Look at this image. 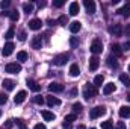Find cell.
<instances>
[{"instance_id":"obj_1","label":"cell","mask_w":130,"mask_h":129,"mask_svg":"<svg viewBox=\"0 0 130 129\" xmlns=\"http://www.w3.org/2000/svg\"><path fill=\"white\" fill-rule=\"evenodd\" d=\"M98 91H97V87H95V85H92V84H85V87H83V97H85L86 100L95 97Z\"/></svg>"},{"instance_id":"obj_2","label":"cell","mask_w":130,"mask_h":129,"mask_svg":"<svg viewBox=\"0 0 130 129\" xmlns=\"http://www.w3.org/2000/svg\"><path fill=\"white\" fill-rule=\"evenodd\" d=\"M104 114H106V108L104 106H95V108H92L89 111V117L91 119H98V117H101Z\"/></svg>"},{"instance_id":"obj_3","label":"cell","mask_w":130,"mask_h":129,"mask_svg":"<svg viewBox=\"0 0 130 129\" xmlns=\"http://www.w3.org/2000/svg\"><path fill=\"white\" fill-rule=\"evenodd\" d=\"M5 70H6V73L17 74V73H20V71H21V65L17 64V62H9V64H6Z\"/></svg>"},{"instance_id":"obj_4","label":"cell","mask_w":130,"mask_h":129,"mask_svg":"<svg viewBox=\"0 0 130 129\" xmlns=\"http://www.w3.org/2000/svg\"><path fill=\"white\" fill-rule=\"evenodd\" d=\"M67 61H68V53H61V55H56V56L53 58V64L58 65V67L64 65Z\"/></svg>"},{"instance_id":"obj_5","label":"cell","mask_w":130,"mask_h":129,"mask_svg":"<svg viewBox=\"0 0 130 129\" xmlns=\"http://www.w3.org/2000/svg\"><path fill=\"white\" fill-rule=\"evenodd\" d=\"M89 50H91L94 55H97V53H101V50H103V44H101V41H98V40H94V41H92V44H91V47H89Z\"/></svg>"},{"instance_id":"obj_6","label":"cell","mask_w":130,"mask_h":129,"mask_svg":"<svg viewBox=\"0 0 130 129\" xmlns=\"http://www.w3.org/2000/svg\"><path fill=\"white\" fill-rule=\"evenodd\" d=\"M30 46H32V49H35V50H39L42 47V38L39 35H35L32 38V41H30Z\"/></svg>"},{"instance_id":"obj_7","label":"cell","mask_w":130,"mask_h":129,"mask_svg":"<svg viewBox=\"0 0 130 129\" xmlns=\"http://www.w3.org/2000/svg\"><path fill=\"white\" fill-rule=\"evenodd\" d=\"M14 49H15V46H14V43H6L5 44V47H3V50H2V55L3 56H9V55H12V52H14Z\"/></svg>"},{"instance_id":"obj_8","label":"cell","mask_w":130,"mask_h":129,"mask_svg":"<svg viewBox=\"0 0 130 129\" xmlns=\"http://www.w3.org/2000/svg\"><path fill=\"white\" fill-rule=\"evenodd\" d=\"M48 91L50 93H62L64 91V85H61L58 82H52V84H48Z\"/></svg>"},{"instance_id":"obj_9","label":"cell","mask_w":130,"mask_h":129,"mask_svg":"<svg viewBox=\"0 0 130 129\" xmlns=\"http://www.w3.org/2000/svg\"><path fill=\"white\" fill-rule=\"evenodd\" d=\"M115 90H117L115 84H113V82H109V84H106V85L103 87V94H104V96H109V94H112Z\"/></svg>"},{"instance_id":"obj_10","label":"cell","mask_w":130,"mask_h":129,"mask_svg":"<svg viewBox=\"0 0 130 129\" xmlns=\"http://www.w3.org/2000/svg\"><path fill=\"white\" fill-rule=\"evenodd\" d=\"M41 26H42V21L39 18H33L29 21V29H32V31H39Z\"/></svg>"},{"instance_id":"obj_11","label":"cell","mask_w":130,"mask_h":129,"mask_svg":"<svg viewBox=\"0 0 130 129\" xmlns=\"http://www.w3.org/2000/svg\"><path fill=\"white\" fill-rule=\"evenodd\" d=\"M109 32L112 35H115V36H121L123 35V26L121 24H113V26L109 28Z\"/></svg>"},{"instance_id":"obj_12","label":"cell","mask_w":130,"mask_h":129,"mask_svg":"<svg viewBox=\"0 0 130 129\" xmlns=\"http://www.w3.org/2000/svg\"><path fill=\"white\" fill-rule=\"evenodd\" d=\"M27 87H29V90H32L35 93L41 91V85H39L36 81H33V79H27Z\"/></svg>"},{"instance_id":"obj_13","label":"cell","mask_w":130,"mask_h":129,"mask_svg":"<svg viewBox=\"0 0 130 129\" xmlns=\"http://www.w3.org/2000/svg\"><path fill=\"white\" fill-rule=\"evenodd\" d=\"M83 5H85V8H86L88 14H94V12H95V3H94L92 0H85V2H83Z\"/></svg>"},{"instance_id":"obj_14","label":"cell","mask_w":130,"mask_h":129,"mask_svg":"<svg viewBox=\"0 0 130 129\" xmlns=\"http://www.w3.org/2000/svg\"><path fill=\"white\" fill-rule=\"evenodd\" d=\"M41 115L44 117V120L45 122H53L55 119H56V115L52 112V111H47V109H44V111H41Z\"/></svg>"},{"instance_id":"obj_15","label":"cell","mask_w":130,"mask_h":129,"mask_svg":"<svg viewBox=\"0 0 130 129\" xmlns=\"http://www.w3.org/2000/svg\"><path fill=\"white\" fill-rule=\"evenodd\" d=\"M45 102H47V105H48V106H58V105H61V100H59L58 97H53L52 94H50V96H47Z\"/></svg>"},{"instance_id":"obj_16","label":"cell","mask_w":130,"mask_h":129,"mask_svg":"<svg viewBox=\"0 0 130 129\" xmlns=\"http://www.w3.org/2000/svg\"><path fill=\"white\" fill-rule=\"evenodd\" d=\"M2 87H3L5 90H8V91H12L14 87H15V82L11 81V79H5V81L2 82Z\"/></svg>"},{"instance_id":"obj_17","label":"cell","mask_w":130,"mask_h":129,"mask_svg":"<svg viewBox=\"0 0 130 129\" xmlns=\"http://www.w3.org/2000/svg\"><path fill=\"white\" fill-rule=\"evenodd\" d=\"M26 96H27V94H26V91H18V93H17V96L14 97V102H15L17 105H20V103H23V102L26 100Z\"/></svg>"},{"instance_id":"obj_18","label":"cell","mask_w":130,"mask_h":129,"mask_svg":"<svg viewBox=\"0 0 130 129\" xmlns=\"http://www.w3.org/2000/svg\"><path fill=\"white\" fill-rule=\"evenodd\" d=\"M98 65H100V59H98L97 56H92V58L89 59V70H91V71H95L98 68Z\"/></svg>"},{"instance_id":"obj_19","label":"cell","mask_w":130,"mask_h":129,"mask_svg":"<svg viewBox=\"0 0 130 129\" xmlns=\"http://www.w3.org/2000/svg\"><path fill=\"white\" fill-rule=\"evenodd\" d=\"M118 112H120V117L121 119H129L130 117V106H121Z\"/></svg>"},{"instance_id":"obj_20","label":"cell","mask_w":130,"mask_h":129,"mask_svg":"<svg viewBox=\"0 0 130 129\" xmlns=\"http://www.w3.org/2000/svg\"><path fill=\"white\" fill-rule=\"evenodd\" d=\"M79 11H80L79 3H77V2H73V3L70 5V15H77V14H79Z\"/></svg>"},{"instance_id":"obj_21","label":"cell","mask_w":130,"mask_h":129,"mask_svg":"<svg viewBox=\"0 0 130 129\" xmlns=\"http://www.w3.org/2000/svg\"><path fill=\"white\" fill-rule=\"evenodd\" d=\"M110 49H112V53H113L115 56H121V55H123V52H124V50H123V47H121L120 44H112V46H110Z\"/></svg>"},{"instance_id":"obj_22","label":"cell","mask_w":130,"mask_h":129,"mask_svg":"<svg viewBox=\"0 0 130 129\" xmlns=\"http://www.w3.org/2000/svg\"><path fill=\"white\" fill-rule=\"evenodd\" d=\"M117 12H118L120 15H123V17H130V5H124V6L120 8Z\"/></svg>"},{"instance_id":"obj_23","label":"cell","mask_w":130,"mask_h":129,"mask_svg":"<svg viewBox=\"0 0 130 129\" xmlns=\"http://www.w3.org/2000/svg\"><path fill=\"white\" fill-rule=\"evenodd\" d=\"M80 29H82V24H80L79 21H73V23H70V31H71L73 33H77Z\"/></svg>"},{"instance_id":"obj_24","label":"cell","mask_w":130,"mask_h":129,"mask_svg":"<svg viewBox=\"0 0 130 129\" xmlns=\"http://www.w3.org/2000/svg\"><path fill=\"white\" fill-rule=\"evenodd\" d=\"M70 74L73 76V78H76V76H79L80 74V68H79V65L77 64H73L70 67Z\"/></svg>"},{"instance_id":"obj_25","label":"cell","mask_w":130,"mask_h":129,"mask_svg":"<svg viewBox=\"0 0 130 129\" xmlns=\"http://www.w3.org/2000/svg\"><path fill=\"white\" fill-rule=\"evenodd\" d=\"M107 65H109L110 68H117V67H118L117 58H115V56H109V58H107Z\"/></svg>"},{"instance_id":"obj_26","label":"cell","mask_w":130,"mask_h":129,"mask_svg":"<svg viewBox=\"0 0 130 129\" xmlns=\"http://www.w3.org/2000/svg\"><path fill=\"white\" fill-rule=\"evenodd\" d=\"M120 81H121L126 87H129V85H130V76H129V74H126V73L120 74Z\"/></svg>"},{"instance_id":"obj_27","label":"cell","mask_w":130,"mask_h":129,"mask_svg":"<svg viewBox=\"0 0 130 129\" xmlns=\"http://www.w3.org/2000/svg\"><path fill=\"white\" fill-rule=\"evenodd\" d=\"M17 59H18V61H21V62L27 61V52H24V50L18 52V53H17Z\"/></svg>"},{"instance_id":"obj_28","label":"cell","mask_w":130,"mask_h":129,"mask_svg":"<svg viewBox=\"0 0 130 129\" xmlns=\"http://www.w3.org/2000/svg\"><path fill=\"white\" fill-rule=\"evenodd\" d=\"M23 11L26 12V14H30V12H33V3H23Z\"/></svg>"},{"instance_id":"obj_29","label":"cell","mask_w":130,"mask_h":129,"mask_svg":"<svg viewBox=\"0 0 130 129\" xmlns=\"http://www.w3.org/2000/svg\"><path fill=\"white\" fill-rule=\"evenodd\" d=\"M9 18H11V21H12V23H15V21H18V20H20V14H18L17 11H11Z\"/></svg>"},{"instance_id":"obj_30","label":"cell","mask_w":130,"mask_h":129,"mask_svg":"<svg viewBox=\"0 0 130 129\" xmlns=\"http://www.w3.org/2000/svg\"><path fill=\"white\" fill-rule=\"evenodd\" d=\"M15 36V29H14V26H11L9 29H8V32L5 33V38L6 40H11V38H14Z\"/></svg>"},{"instance_id":"obj_31","label":"cell","mask_w":130,"mask_h":129,"mask_svg":"<svg viewBox=\"0 0 130 129\" xmlns=\"http://www.w3.org/2000/svg\"><path fill=\"white\" fill-rule=\"evenodd\" d=\"M103 82H104V78H103L101 74L95 76V79H94V85H95V87H101V85H103Z\"/></svg>"},{"instance_id":"obj_32","label":"cell","mask_w":130,"mask_h":129,"mask_svg":"<svg viewBox=\"0 0 130 129\" xmlns=\"http://www.w3.org/2000/svg\"><path fill=\"white\" fill-rule=\"evenodd\" d=\"M82 109H83V105H82V103H79V102H77V103H74V105H73V111H74V114H79Z\"/></svg>"},{"instance_id":"obj_33","label":"cell","mask_w":130,"mask_h":129,"mask_svg":"<svg viewBox=\"0 0 130 129\" xmlns=\"http://www.w3.org/2000/svg\"><path fill=\"white\" fill-rule=\"evenodd\" d=\"M101 129H113V125L110 120H106V122H101Z\"/></svg>"},{"instance_id":"obj_34","label":"cell","mask_w":130,"mask_h":129,"mask_svg":"<svg viewBox=\"0 0 130 129\" xmlns=\"http://www.w3.org/2000/svg\"><path fill=\"white\" fill-rule=\"evenodd\" d=\"M15 123H17V126L20 129H27V126H26V123H24V120L23 119H17V120H14Z\"/></svg>"},{"instance_id":"obj_35","label":"cell","mask_w":130,"mask_h":129,"mask_svg":"<svg viewBox=\"0 0 130 129\" xmlns=\"http://www.w3.org/2000/svg\"><path fill=\"white\" fill-rule=\"evenodd\" d=\"M70 46H71L73 49H76V47L79 46V40H77V36H71V38H70Z\"/></svg>"},{"instance_id":"obj_36","label":"cell","mask_w":130,"mask_h":129,"mask_svg":"<svg viewBox=\"0 0 130 129\" xmlns=\"http://www.w3.org/2000/svg\"><path fill=\"white\" fill-rule=\"evenodd\" d=\"M58 23H59L61 26H65V24H68V17H67V15H61V17L58 18Z\"/></svg>"},{"instance_id":"obj_37","label":"cell","mask_w":130,"mask_h":129,"mask_svg":"<svg viewBox=\"0 0 130 129\" xmlns=\"http://www.w3.org/2000/svg\"><path fill=\"white\" fill-rule=\"evenodd\" d=\"M77 119V115L73 112V114H68V115H65V119H64V122H68V123H71V122H74Z\"/></svg>"},{"instance_id":"obj_38","label":"cell","mask_w":130,"mask_h":129,"mask_svg":"<svg viewBox=\"0 0 130 129\" xmlns=\"http://www.w3.org/2000/svg\"><path fill=\"white\" fill-rule=\"evenodd\" d=\"M33 102H35L36 105H42V103H44V97L42 96H35L33 97Z\"/></svg>"},{"instance_id":"obj_39","label":"cell","mask_w":130,"mask_h":129,"mask_svg":"<svg viewBox=\"0 0 130 129\" xmlns=\"http://www.w3.org/2000/svg\"><path fill=\"white\" fill-rule=\"evenodd\" d=\"M14 120H6V123H5V129H12V126H14Z\"/></svg>"},{"instance_id":"obj_40","label":"cell","mask_w":130,"mask_h":129,"mask_svg":"<svg viewBox=\"0 0 130 129\" xmlns=\"http://www.w3.org/2000/svg\"><path fill=\"white\" fill-rule=\"evenodd\" d=\"M53 5H55L56 8H61V6H64V5H65V0H55V2H53Z\"/></svg>"},{"instance_id":"obj_41","label":"cell","mask_w":130,"mask_h":129,"mask_svg":"<svg viewBox=\"0 0 130 129\" xmlns=\"http://www.w3.org/2000/svg\"><path fill=\"white\" fill-rule=\"evenodd\" d=\"M9 5H11V2H9V0H5V2H2V3H0V8H2L3 11H5V9H6V8L9 6Z\"/></svg>"},{"instance_id":"obj_42","label":"cell","mask_w":130,"mask_h":129,"mask_svg":"<svg viewBox=\"0 0 130 129\" xmlns=\"http://www.w3.org/2000/svg\"><path fill=\"white\" fill-rule=\"evenodd\" d=\"M26 36H27V35H26L24 31H21V32L18 33V40H20V41H26Z\"/></svg>"},{"instance_id":"obj_43","label":"cell","mask_w":130,"mask_h":129,"mask_svg":"<svg viewBox=\"0 0 130 129\" xmlns=\"http://www.w3.org/2000/svg\"><path fill=\"white\" fill-rule=\"evenodd\" d=\"M8 102V96L6 94H0V105H5Z\"/></svg>"},{"instance_id":"obj_44","label":"cell","mask_w":130,"mask_h":129,"mask_svg":"<svg viewBox=\"0 0 130 129\" xmlns=\"http://www.w3.org/2000/svg\"><path fill=\"white\" fill-rule=\"evenodd\" d=\"M62 128H64V129H73V126H71V123L64 122V123H62Z\"/></svg>"},{"instance_id":"obj_45","label":"cell","mask_w":130,"mask_h":129,"mask_svg":"<svg viewBox=\"0 0 130 129\" xmlns=\"http://www.w3.org/2000/svg\"><path fill=\"white\" fill-rule=\"evenodd\" d=\"M117 129H127V128H126L124 122H118V125H117Z\"/></svg>"},{"instance_id":"obj_46","label":"cell","mask_w":130,"mask_h":129,"mask_svg":"<svg viewBox=\"0 0 130 129\" xmlns=\"http://www.w3.org/2000/svg\"><path fill=\"white\" fill-rule=\"evenodd\" d=\"M129 49H130V41H126L123 44V50H129Z\"/></svg>"},{"instance_id":"obj_47","label":"cell","mask_w":130,"mask_h":129,"mask_svg":"<svg viewBox=\"0 0 130 129\" xmlns=\"http://www.w3.org/2000/svg\"><path fill=\"white\" fill-rule=\"evenodd\" d=\"M33 129H47L45 128V125H42V123H38V125H35V128Z\"/></svg>"},{"instance_id":"obj_48","label":"cell","mask_w":130,"mask_h":129,"mask_svg":"<svg viewBox=\"0 0 130 129\" xmlns=\"http://www.w3.org/2000/svg\"><path fill=\"white\" fill-rule=\"evenodd\" d=\"M9 14H11V12H8V11H3V12H0V15H2V17H9Z\"/></svg>"},{"instance_id":"obj_49","label":"cell","mask_w":130,"mask_h":129,"mask_svg":"<svg viewBox=\"0 0 130 129\" xmlns=\"http://www.w3.org/2000/svg\"><path fill=\"white\" fill-rule=\"evenodd\" d=\"M47 23H48V26H53V24H56V21H55V20H47Z\"/></svg>"},{"instance_id":"obj_50","label":"cell","mask_w":130,"mask_h":129,"mask_svg":"<svg viewBox=\"0 0 130 129\" xmlns=\"http://www.w3.org/2000/svg\"><path fill=\"white\" fill-rule=\"evenodd\" d=\"M38 6H39V8H44V6H45V2H38Z\"/></svg>"},{"instance_id":"obj_51","label":"cell","mask_w":130,"mask_h":129,"mask_svg":"<svg viewBox=\"0 0 130 129\" xmlns=\"http://www.w3.org/2000/svg\"><path fill=\"white\" fill-rule=\"evenodd\" d=\"M126 33H127V35H129V33H130V24H129V26H127V28H126Z\"/></svg>"},{"instance_id":"obj_52","label":"cell","mask_w":130,"mask_h":129,"mask_svg":"<svg viewBox=\"0 0 130 129\" xmlns=\"http://www.w3.org/2000/svg\"><path fill=\"white\" fill-rule=\"evenodd\" d=\"M77 129H86V128H85V125H79V126H77Z\"/></svg>"},{"instance_id":"obj_53","label":"cell","mask_w":130,"mask_h":129,"mask_svg":"<svg viewBox=\"0 0 130 129\" xmlns=\"http://www.w3.org/2000/svg\"><path fill=\"white\" fill-rule=\"evenodd\" d=\"M127 100H129V102H130V93H129V94H127Z\"/></svg>"},{"instance_id":"obj_54","label":"cell","mask_w":130,"mask_h":129,"mask_svg":"<svg viewBox=\"0 0 130 129\" xmlns=\"http://www.w3.org/2000/svg\"><path fill=\"white\" fill-rule=\"evenodd\" d=\"M129 71H130V64H129Z\"/></svg>"},{"instance_id":"obj_55","label":"cell","mask_w":130,"mask_h":129,"mask_svg":"<svg viewBox=\"0 0 130 129\" xmlns=\"http://www.w3.org/2000/svg\"><path fill=\"white\" fill-rule=\"evenodd\" d=\"M0 115H2V111H0Z\"/></svg>"},{"instance_id":"obj_56","label":"cell","mask_w":130,"mask_h":129,"mask_svg":"<svg viewBox=\"0 0 130 129\" xmlns=\"http://www.w3.org/2000/svg\"><path fill=\"white\" fill-rule=\"evenodd\" d=\"M91 129H95V128H91Z\"/></svg>"}]
</instances>
